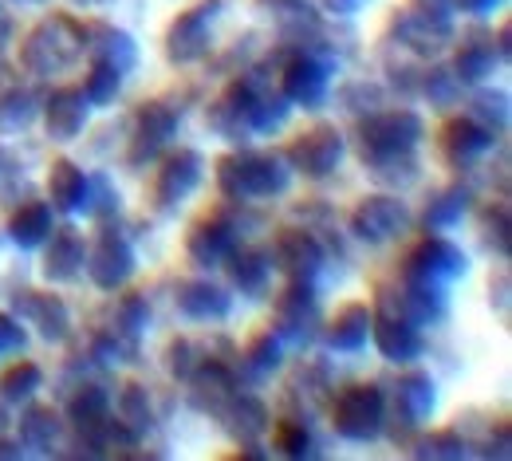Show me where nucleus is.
Here are the masks:
<instances>
[{"label":"nucleus","mask_w":512,"mask_h":461,"mask_svg":"<svg viewBox=\"0 0 512 461\" xmlns=\"http://www.w3.org/2000/svg\"><path fill=\"white\" fill-rule=\"evenodd\" d=\"M83 52H87V28L67 12H56L52 20L28 32V40L20 44V64L36 75H60L79 64Z\"/></svg>","instance_id":"obj_1"},{"label":"nucleus","mask_w":512,"mask_h":461,"mask_svg":"<svg viewBox=\"0 0 512 461\" xmlns=\"http://www.w3.org/2000/svg\"><path fill=\"white\" fill-rule=\"evenodd\" d=\"M288 182H292V174H288L284 158H276V154L237 150L217 162V190L233 201L280 198L288 190Z\"/></svg>","instance_id":"obj_2"},{"label":"nucleus","mask_w":512,"mask_h":461,"mask_svg":"<svg viewBox=\"0 0 512 461\" xmlns=\"http://www.w3.org/2000/svg\"><path fill=\"white\" fill-rule=\"evenodd\" d=\"M331 422H335V434L347 438V442H371V438H379V430H383L386 422L383 391L375 383H351L343 395L335 398Z\"/></svg>","instance_id":"obj_3"},{"label":"nucleus","mask_w":512,"mask_h":461,"mask_svg":"<svg viewBox=\"0 0 512 461\" xmlns=\"http://www.w3.org/2000/svg\"><path fill=\"white\" fill-rule=\"evenodd\" d=\"M320 328V304H316V292L308 280H292L280 300H276V320L272 331L280 335V343H292V347H308L316 339Z\"/></svg>","instance_id":"obj_4"},{"label":"nucleus","mask_w":512,"mask_h":461,"mask_svg":"<svg viewBox=\"0 0 512 461\" xmlns=\"http://www.w3.org/2000/svg\"><path fill=\"white\" fill-rule=\"evenodd\" d=\"M418 142H422V119H418L414 111H406V107L371 115V119H363V127H359L363 158H367V154H410Z\"/></svg>","instance_id":"obj_5"},{"label":"nucleus","mask_w":512,"mask_h":461,"mask_svg":"<svg viewBox=\"0 0 512 461\" xmlns=\"http://www.w3.org/2000/svg\"><path fill=\"white\" fill-rule=\"evenodd\" d=\"M394 36H398V44H406L410 52H422V56L438 52L449 36H453L449 4H426V0H418L414 8H406V12L398 16Z\"/></svg>","instance_id":"obj_6"},{"label":"nucleus","mask_w":512,"mask_h":461,"mask_svg":"<svg viewBox=\"0 0 512 461\" xmlns=\"http://www.w3.org/2000/svg\"><path fill=\"white\" fill-rule=\"evenodd\" d=\"M221 0H201L186 8L182 16H174V24L166 28V56L170 64H193L209 52V24L217 20Z\"/></svg>","instance_id":"obj_7"},{"label":"nucleus","mask_w":512,"mask_h":461,"mask_svg":"<svg viewBox=\"0 0 512 461\" xmlns=\"http://www.w3.org/2000/svg\"><path fill=\"white\" fill-rule=\"evenodd\" d=\"M343 154H347V142H343V134L335 131V127H312V131H304L288 146V162L304 178H327V174H335L339 162H343Z\"/></svg>","instance_id":"obj_8"},{"label":"nucleus","mask_w":512,"mask_h":461,"mask_svg":"<svg viewBox=\"0 0 512 461\" xmlns=\"http://www.w3.org/2000/svg\"><path fill=\"white\" fill-rule=\"evenodd\" d=\"M83 264H87V276L95 280V288L115 292V288H123L134 276V249H130V241L123 233L103 229L99 241L87 249V261Z\"/></svg>","instance_id":"obj_9"},{"label":"nucleus","mask_w":512,"mask_h":461,"mask_svg":"<svg viewBox=\"0 0 512 461\" xmlns=\"http://www.w3.org/2000/svg\"><path fill=\"white\" fill-rule=\"evenodd\" d=\"M178 131V115L174 107L150 99L134 111V131H130V146H127V162L130 166H146L150 158H158V150L170 142V134Z\"/></svg>","instance_id":"obj_10"},{"label":"nucleus","mask_w":512,"mask_h":461,"mask_svg":"<svg viewBox=\"0 0 512 461\" xmlns=\"http://www.w3.org/2000/svg\"><path fill=\"white\" fill-rule=\"evenodd\" d=\"M410 225V209L402 198H386V194H375V198H363L351 213V233L367 245H383L390 237H398L402 229Z\"/></svg>","instance_id":"obj_11"},{"label":"nucleus","mask_w":512,"mask_h":461,"mask_svg":"<svg viewBox=\"0 0 512 461\" xmlns=\"http://www.w3.org/2000/svg\"><path fill=\"white\" fill-rule=\"evenodd\" d=\"M12 312L24 320V324H36L40 339L48 343H64L71 335V316H67V304L56 292H36V288H20L12 296Z\"/></svg>","instance_id":"obj_12"},{"label":"nucleus","mask_w":512,"mask_h":461,"mask_svg":"<svg viewBox=\"0 0 512 461\" xmlns=\"http://www.w3.org/2000/svg\"><path fill=\"white\" fill-rule=\"evenodd\" d=\"M201 174H205V162H201V154L197 150H178V154H170L166 162H162V170H158V182H154V201H158V209H178L182 201L193 198V190L201 186Z\"/></svg>","instance_id":"obj_13"},{"label":"nucleus","mask_w":512,"mask_h":461,"mask_svg":"<svg viewBox=\"0 0 512 461\" xmlns=\"http://www.w3.org/2000/svg\"><path fill=\"white\" fill-rule=\"evenodd\" d=\"M253 103H256V87L249 79H237L225 87V95L209 107V127L213 134L229 138V142H241L253 134Z\"/></svg>","instance_id":"obj_14"},{"label":"nucleus","mask_w":512,"mask_h":461,"mask_svg":"<svg viewBox=\"0 0 512 461\" xmlns=\"http://www.w3.org/2000/svg\"><path fill=\"white\" fill-rule=\"evenodd\" d=\"M276 268L288 280H316V272L323 268V245L316 241L312 229H280L276 245H272Z\"/></svg>","instance_id":"obj_15"},{"label":"nucleus","mask_w":512,"mask_h":461,"mask_svg":"<svg viewBox=\"0 0 512 461\" xmlns=\"http://www.w3.org/2000/svg\"><path fill=\"white\" fill-rule=\"evenodd\" d=\"M327 79H331V67L323 64L320 56L312 52H300L284 64L280 75V95L288 103H300V107H320L327 99Z\"/></svg>","instance_id":"obj_16"},{"label":"nucleus","mask_w":512,"mask_h":461,"mask_svg":"<svg viewBox=\"0 0 512 461\" xmlns=\"http://www.w3.org/2000/svg\"><path fill=\"white\" fill-rule=\"evenodd\" d=\"M465 253L446 241V237H426L410 257L402 264V276H422V280H442V284H453L457 276H465Z\"/></svg>","instance_id":"obj_17"},{"label":"nucleus","mask_w":512,"mask_h":461,"mask_svg":"<svg viewBox=\"0 0 512 461\" xmlns=\"http://www.w3.org/2000/svg\"><path fill=\"white\" fill-rule=\"evenodd\" d=\"M449 284L442 280H422V276H402L398 288V316L410 324H442L449 316Z\"/></svg>","instance_id":"obj_18"},{"label":"nucleus","mask_w":512,"mask_h":461,"mask_svg":"<svg viewBox=\"0 0 512 461\" xmlns=\"http://www.w3.org/2000/svg\"><path fill=\"white\" fill-rule=\"evenodd\" d=\"M186 383H190L193 410H201V414H217L225 406V398L237 391V379L221 359H197Z\"/></svg>","instance_id":"obj_19"},{"label":"nucleus","mask_w":512,"mask_h":461,"mask_svg":"<svg viewBox=\"0 0 512 461\" xmlns=\"http://www.w3.org/2000/svg\"><path fill=\"white\" fill-rule=\"evenodd\" d=\"M174 304H178V312L186 320H197V324H217V320H225L233 312V296L225 288L209 284V280H186V284H178Z\"/></svg>","instance_id":"obj_20"},{"label":"nucleus","mask_w":512,"mask_h":461,"mask_svg":"<svg viewBox=\"0 0 512 461\" xmlns=\"http://www.w3.org/2000/svg\"><path fill=\"white\" fill-rule=\"evenodd\" d=\"M44 127L52 142H71L79 138L87 127V99H83V87H60L48 95L44 103Z\"/></svg>","instance_id":"obj_21"},{"label":"nucleus","mask_w":512,"mask_h":461,"mask_svg":"<svg viewBox=\"0 0 512 461\" xmlns=\"http://www.w3.org/2000/svg\"><path fill=\"white\" fill-rule=\"evenodd\" d=\"M371 335H375L379 355L390 359V363H410V359L422 355V331H418V324H410L406 316H398V312L375 316Z\"/></svg>","instance_id":"obj_22"},{"label":"nucleus","mask_w":512,"mask_h":461,"mask_svg":"<svg viewBox=\"0 0 512 461\" xmlns=\"http://www.w3.org/2000/svg\"><path fill=\"white\" fill-rule=\"evenodd\" d=\"M213 418L225 426V434H229L237 446L256 442V438L268 430V410H264V402L253 395H241V391H233V395L225 398V406H221Z\"/></svg>","instance_id":"obj_23"},{"label":"nucleus","mask_w":512,"mask_h":461,"mask_svg":"<svg viewBox=\"0 0 512 461\" xmlns=\"http://www.w3.org/2000/svg\"><path fill=\"white\" fill-rule=\"evenodd\" d=\"M233 245H237V233H233V225L229 221H221V217H205V221H197L190 229V237H186V253H190V261L197 268H213V264H221L229 253H233Z\"/></svg>","instance_id":"obj_24"},{"label":"nucleus","mask_w":512,"mask_h":461,"mask_svg":"<svg viewBox=\"0 0 512 461\" xmlns=\"http://www.w3.org/2000/svg\"><path fill=\"white\" fill-rule=\"evenodd\" d=\"M493 142H497V134L489 131V127H481L473 115L449 119L446 134H442V150H446V158L453 162V166H469V162H477L485 150H493Z\"/></svg>","instance_id":"obj_25"},{"label":"nucleus","mask_w":512,"mask_h":461,"mask_svg":"<svg viewBox=\"0 0 512 461\" xmlns=\"http://www.w3.org/2000/svg\"><path fill=\"white\" fill-rule=\"evenodd\" d=\"M83 261H87V245L75 229H56L48 233V253H44V276L52 284H67L83 272Z\"/></svg>","instance_id":"obj_26"},{"label":"nucleus","mask_w":512,"mask_h":461,"mask_svg":"<svg viewBox=\"0 0 512 461\" xmlns=\"http://www.w3.org/2000/svg\"><path fill=\"white\" fill-rule=\"evenodd\" d=\"M438 406V391H434V379L414 371V375H402L398 387H394V410L402 414L406 426H422Z\"/></svg>","instance_id":"obj_27"},{"label":"nucleus","mask_w":512,"mask_h":461,"mask_svg":"<svg viewBox=\"0 0 512 461\" xmlns=\"http://www.w3.org/2000/svg\"><path fill=\"white\" fill-rule=\"evenodd\" d=\"M371 324H375V312H371L367 304H347V308H339L335 320L327 324V347H331V351H343V355L367 347Z\"/></svg>","instance_id":"obj_28"},{"label":"nucleus","mask_w":512,"mask_h":461,"mask_svg":"<svg viewBox=\"0 0 512 461\" xmlns=\"http://www.w3.org/2000/svg\"><path fill=\"white\" fill-rule=\"evenodd\" d=\"M87 52H91L95 60L115 64L123 75L134 71V64H138V44L130 40L123 28H111V24H91V28H87Z\"/></svg>","instance_id":"obj_29"},{"label":"nucleus","mask_w":512,"mask_h":461,"mask_svg":"<svg viewBox=\"0 0 512 461\" xmlns=\"http://www.w3.org/2000/svg\"><path fill=\"white\" fill-rule=\"evenodd\" d=\"M64 438V418L52 406H28L20 414V446L36 450V454H52Z\"/></svg>","instance_id":"obj_30"},{"label":"nucleus","mask_w":512,"mask_h":461,"mask_svg":"<svg viewBox=\"0 0 512 461\" xmlns=\"http://www.w3.org/2000/svg\"><path fill=\"white\" fill-rule=\"evenodd\" d=\"M48 198L60 213H79L87 201V174L71 162V158H56L48 170Z\"/></svg>","instance_id":"obj_31"},{"label":"nucleus","mask_w":512,"mask_h":461,"mask_svg":"<svg viewBox=\"0 0 512 461\" xmlns=\"http://www.w3.org/2000/svg\"><path fill=\"white\" fill-rule=\"evenodd\" d=\"M48 233H52V205H44V201L20 205V209L12 213V221H8V237H12L20 249H40V245L48 241Z\"/></svg>","instance_id":"obj_32"},{"label":"nucleus","mask_w":512,"mask_h":461,"mask_svg":"<svg viewBox=\"0 0 512 461\" xmlns=\"http://www.w3.org/2000/svg\"><path fill=\"white\" fill-rule=\"evenodd\" d=\"M493 67H497V56H493L489 36H469V40L457 48V56H453V75H457V83H481V79L493 75Z\"/></svg>","instance_id":"obj_33"},{"label":"nucleus","mask_w":512,"mask_h":461,"mask_svg":"<svg viewBox=\"0 0 512 461\" xmlns=\"http://www.w3.org/2000/svg\"><path fill=\"white\" fill-rule=\"evenodd\" d=\"M221 264H229V280H233V288H241L245 296H260L264 288H268V261H264V253H256V249H237L233 245V253L225 257Z\"/></svg>","instance_id":"obj_34"},{"label":"nucleus","mask_w":512,"mask_h":461,"mask_svg":"<svg viewBox=\"0 0 512 461\" xmlns=\"http://www.w3.org/2000/svg\"><path fill=\"white\" fill-rule=\"evenodd\" d=\"M469 190L465 186H449L442 190L438 198H430L426 205V213H422V225H426V233H438V229H449V225H457L461 217H465V209H469Z\"/></svg>","instance_id":"obj_35"},{"label":"nucleus","mask_w":512,"mask_h":461,"mask_svg":"<svg viewBox=\"0 0 512 461\" xmlns=\"http://www.w3.org/2000/svg\"><path fill=\"white\" fill-rule=\"evenodd\" d=\"M119 91H123V71L115 64H107V60H95L91 71H87V79H83L87 107H111L119 99Z\"/></svg>","instance_id":"obj_36"},{"label":"nucleus","mask_w":512,"mask_h":461,"mask_svg":"<svg viewBox=\"0 0 512 461\" xmlns=\"http://www.w3.org/2000/svg\"><path fill=\"white\" fill-rule=\"evenodd\" d=\"M119 422L127 426L134 438H146V430L154 426V410H150L146 387H138V383L123 387V395H119Z\"/></svg>","instance_id":"obj_37"},{"label":"nucleus","mask_w":512,"mask_h":461,"mask_svg":"<svg viewBox=\"0 0 512 461\" xmlns=\"http://www.w3.org/2000/svg\"><path fill=\"white\" fill-rule=\"evenodd\" d=\"M40 383H44V371L32 359H20V363H12L0 375V398L4 402H28V398L40 391Z\"/></svg>","instance_id":"obj_38"},{"label":"nucleus","mask_w":512,"mask_h":461,"mask_svg":"<svg viewBox=\"0 0 512 461\" xmlns=\"http://www.w3.org/2000/svg\"><path fill=\"white\" fill-rule=\"evenodd\" d=\"M363 166H367L379 182H398V186L414 182V174H418L414 150H410V154H367V158H363Z\"/></svg>","instance_id":"obj_39"},{"label":"nucleus","mask_w":512,"mask_h":461,"mask_svg":"<svg viewBox=\"0 0 512 461\" xmlns=\"http://www.w3.org/2000/svg\"><path fill=\"white\" fill-rule=\"evenodd\" d=\"M146 328H150V304L138 296V292H130V296H123L119 300V312H115V328L123 339H130V343H138L142 335H146Z\"/></svg>","instance_id":"obj_40"},{"label":"nucleus","mask_w":512,"mask_h":461,"mask_svg":"<svg viewBox=\"0 0 512 461\" xmlns=\"http://www.w3.org/2000/svg\"><path fill=\"white\" fill-rule=\"evenodd\" d=\"M288 115H292V103H288L280 91H272V95H256V103H253V134L280 131V127L288 123Z\"/></svg>","instance_id":"obj_41"},{"label":"nucleus","mask_w":512,"mask_h":461,"mask_svg":"<svg viewBox=\"0 0 512 461\" xmlns=\"http://www.w3.org/2000/svg\"><path fill=\"white\" fill-rule=\"evenodd\" d=\"M414 458L461 461V458H469V446H465V438H461V434H453V430H442V434H430V438H422V442H418V450H414Z\"/></svg>","instance_id":"obj_42"},{"label":"nucleus","mask_w":512,"mask_h":461,"mask_svg":"<svg viewBox=\"0 0 512 461\" xmlns=\"http://www.w3.org/2000/svg\"><path fill=\"white\" fill-rule=\"evenodd\" d=\"M276 450L284 458H312L316 454L312 450V434H308L304 422H280L276 426Z\"/></svg>","instance_id":"obj_43"},{"label":"nucleus","mask_w":512,"mask_h":461,"mask_svg":"<svg viewBox=\"0 0 512 461\" xmlns=\"http://www.w3.org/2000/svg\"><path fill=\"white\" fill-rule=\"evenodd\" d=\"M473 119L481 123V127H489L493 134H501L509 127V95H477V103H473Z\"/></svg>","instance_id":"obj_44"},{"label":"nucleus","mask_w":512,"mask_h":461,"mask_svg":"<svg viewBox=\"0 0 512 461\" xmlns=\"http://www.w3.org/2000/svg\"><path fill=\"white\" fill-rule=\"evenodd\" d=\"M249 363H253L256 371H280V363H284V343H280L276 331H264V335H256L253 343H249Z\"/></svg>","instance_id":"obj_45"},{"label":"nucleus","mask_w":512,"mask_h":461,"mask_svg":"<svg viewBox=\"0 0 512 461\" xmlns=\"http://www.w3.org/2000/svg\"><path fill=\"white\" fill-rule=\"evenodd\" d=\"M28 123H32V95L28 91H12L0 103V131H24Z\"/></svg>","instance_id":"obj_46"},{"label":"nucleus","mask_w":512,"mask_h":461,"mask_svg":"<svg viewBox=\"0 0 512 461\" xmlns=\"http://www.w3.org/2000/svg\"><path fill=\"white\" fill-rule=\"evenodd\" d=\"M87 186L95 190V198L87 194V201H83V213H91V217H107L111 209H119V194L111 190V182L99 174V178H87Z\"/></svg>","instance_id":"obj_47"},{"label":"nucleus","mask_w":512,"mask_h":461,"mask_svg":"<svg viewBox=\"0 0 512 461\" xmlns=\"http://www.w3.org/2000/svg\"><path fill=\"white\" fill-rule=\"evenodd\" d=\"M457 87H461V83H457V75H453V71H442V67L426 71V95H430V103H438V107L453 103Z\"/></svg>","instance_id":"obj_48"},{"label":"nucleus","mask_w":512,"mask_h":461,"mask_svg":"<svg viewBox=\"0 0 512 461\" xmlns=\"http://www.w3.org/2000/svg\"><path fill=\"white\" fill-rule=\"evenodd\" d=\"M166 367L174 379H190V371L197 367V355H193V343L190 339H174L166 347Z\"/></svg>","instance_id":"obj_49"},{"label":"nucleus","mask_w":512,"mask_h":461,"mask_svg":"<svg viewBox=\"0 0 512 461\" xmlns=\"http://www.w3.org/2000/svg\"><path fill=\"white\" fill-rule=\"evenodd\" d=\"M24 343H28V335H24V328H20V320L0 316V359L12 355V351H24Z\"/></svg>","instance_id":"obj_50"},{"label":"nucleus","mask_w":512,"mask_h":461,"mask_svg":"<svg viewBox=\"0 0 512 461\" xmlns=\"http://www.w3.org/2000/svg\"><path fill=\"white\" fill-rule=\"evenodd\" d=\"M489 241L497 237V253L501 257H509V209L505 205H497V209H489Z\"/></svg>","instance_id":"obj_51"},{"label":"nucleus","mask_w":512,"mask_h":461,"mask_svg":"<svg viewBox=\"0 0 512 461\" xmlns=\"http://www.w3.org/2000/svg\"><path fill=\"white\" fill-rule=\"evenodd\" d=\"M453 8H461V12H473V16H485V12H493V8H501L505 0H449Z\"/></svg>","instance_id":"obj_52"},{"label":"nucleus","mask_w":512,"mask_h":461,"mask_svg":"<svg viewBox=\"0 0 512 461\" xmlns=\"http://www.w3.org/2000/svg\"><path fill=\"white\" fill-rule=\"evenodd\" d=\"M323 8L335 12V16H351L355 8H363V0H323Z\"/></svg>","instance_id":"obj_53"},{"label":"nucleus","mask_w":512,"mask_h":461,"mask_svg":"<svg viewBox=\"0 0 512 461\" xmlns=\"http://www.w3.org/2000/svg\"><path fill=\"white\" fill-rule=\"evenodd\" d=\"M260 4H264L268 12H292V8L300 4V0H260Z\"/></svg>","instance_id":"obj_54"},{"label":"nucleus","mask_w":512,"mask_h":461,"mask_svg":"<svg viewBox=\"0 0 512 461\" xmlns=\"http://www.w3.org/2000/svg\"><path fill=\"white\" fill-rule=\"evenodd\" d=\"M0 461H20V446H12V442H0Z\"/></svg>","instance_id":"obj_55"},{"label":"nucleus","mask_w":512,"mask_h":461,"mask_svg":"<svg viewBox=\"0 0 512 461\" xmlns=\"http://www.w3.org/2000/svg\"><path fill=\"white\" fill-rule=\"evenodd\" d=\"M4 426H8V414H4V406H0V430H4Z\"/></svg>","instance_id":"obj_56"},{"label":"nucleus","mask_w":512,"mask_h":461,"mask_svg":"<svg viewBox=\"0 0 512 461\" xmlns=\"http://www.w3.org/2000/svg\"><path fill=\"white\" fill-rule=\"evenodd\" d=\"M75 4H103V0H75Z\"/></svg>","instance_id":"obj_57"},{"label":"nucleus","mask_w":512,"mask_h":461,"mask_svg":"<svg viewBox=\"0 0 512 461\" xmlns=\"http://www.w3.org/2000/svg\"><path fill=\"white\" fill-rule=\"evenodd\" d=\"M16 4H44V0H16Z\"/></svg>","instance_id":"obj_58"}]
</instances>
